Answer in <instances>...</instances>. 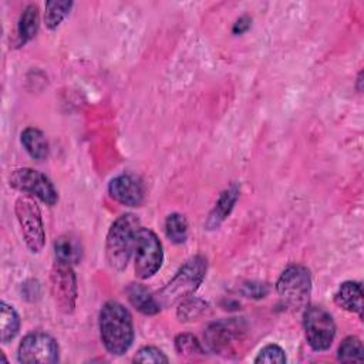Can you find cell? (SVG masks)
I'll list each match as a JSON object with an SVG mask.
<instances>
[{
    "label": "cell",
    "mask_w": 364,
    "mask_h": 364,
    "mask_svg": "<svg viewBox=\"0 0 364 364\" xmlns=\"http://www.w3.org/2000/svg\"><path fill=\"white\" fill-rule=\"evenodd\" d=\"M100 334L105 350L112 355L127 353L134 341L129 310L118 301H107L100 311Z\"/></svg>",
    "instance_id": "cell-1"
},
{
    "label": "cell",
    "mask_w": 364,
    "mask_h": 364,
    "mask_svg": "<svg viewBox=\"0 0 364 364\" xmlns=\"http://www.w3.org/2000/svg\"><path fill=\"white\" fill-rule=\"evenodd\" d=\"M206 269L208 263L202 255L188 259L175 273V276L155 294L161 309L171 307L191 297L203 282Z\"/></svg>",
    "instance_id": "cell-2"
},
{
    "label": "cell",
    "mask_w": 364,
    "mask_h": 364,
    "mask_svg": "<svg viewBox=\"0 0 364 364\" xmlns=\"http://www.w3.org/2000/svg\"><path fill=\"white\" fill-rule=\"evenodd\" d=\"M139 228V219L134 213H124L111 225L105 239V257L115 272H122L127 267L135 249Z\"/></svg>",
    "instance_id": "cell-3"
},
{
    "label": "cell",
    "mask_w": 364,
    "mask_h": 364,
    "mask_svg": "<svg viewBox=\"0 0 364 364\" xmlns=\"http://www.w3.org/2000/svg\"><path fill=\"white\" fill-rule=\"evenodd\" d=\"M276 291L284 306L293 310L306 307L311 293L310 272L301 264H290L277 279Z\"/></svg>",
    "instance_id": "cell-4"
},
{
    "label": "cell",
    "mask_w": 364,
    "mask_h": 364,
    "mask_svg": "<svg viewBox=\"0 0 364 364\" xmlns=\"http://www.w3.org/2000/svg\"><path fill=\"white\" fill-rule=\"evenodd\" d=\"M14 212L28 250L33 253L41 252L46 243V232L41 212L36 200L28 196L18 198L14 205Z\"/></svg>",
    "instance_id": "cell-5"
},
{
    "label": "cell",
    "mask_w": 364,
    "mask_h": 364,
    "mask_svg": "<svg viewBox=\"0 0 364 364\" xmlns=\"http://www.w3.org/2000/svg\"><path fill=\"white\" fill-rule=\"evenodd\" d=\"M303 327L309 346L314 351L330 348L336 336V324L331 314L321 306H306Z\"/></svg>",
    "instance_id": "cell-6"
},
{
    "label": "cell",
    "mask_w": 364,
    "mask_h": 364,
    "mask_svg": "<svg viewBox=\"0 0 364 364\" xmlns=\"http://www.w3.org/2000/svg\"><path fill=\"white\" fill-rule=\"evenodd\" d=\"M135 274L138 279L152 277L162 266L164 250L158 236L146 228H139L135 243Z\"/></svg>",
    "instance_id": "cell-7"
},
{
    "label": "cell",
    "mask_w": 364,
    "mask_h": 364,
    "mask_svg": "<svg viewBox=\"0 0 364 364\" xmlns=\"http://www.w3.org/2000/svg\"><path fill=\"white\" fill-rule=\"evenodd\" d=\"M50 290L57 309L64 314H71L78 296L77 277L71 264L54 262L50 273Z\"/></svg>",
    "instance_id": "cell-8"
},
{
    "label": "cell",
    "mask_w": 364,
    "mask_h": 364,
    "mask_svg": "<svg viewBox=\"0 0 364 364\" xmlns=\"http://www.w3.org/2000/svg\"><path fill=\"white\" fill-rule=\"evenodd\" d=\"M17 360L26 364H51L58 361V344L47 333L33 331L23 337L17 348Z\"/></svg>",
    "instance_id": "cell-9"
},
{
    "label": "cell",
    "mask_w": 364,
    "mask_h": 364,
    "mask_svg": "<svg viewBox=\"0 0 364 364\" xmlns=\"http://www.w3.org/2000/svg\"><path fill=\"white\" fill-rule=\"evenodd\" d=\"M9 183L14 189L38 198L48 206L55 205L58 200V193L53 182L44 173L33 168L14 169L9 178Z\"/></svg>",
    "instance_id": "cell-10"
},
{
    "label": "cell",
    "mask_w": 364,
    "mask_h": 364,
    "mask_svg": "<svg viewBox=\"0 0 364 364\" xmlns=\"http://www.w3.org/2000/svg\"><path fill=\"white\" fill-rule=\"evenodd\" d=\"M108 193L114 200L125 206H139L144 202L145 188L136 175L121 173L109 181Z\"/></svg>",
    "instance_id": "cell-11"
},
{
    "label": "cell",
    "mask_w": 364,
    "mask_h": 364,
    "mask_svg": "<svg viewBox=\"0 0 364 364\" xmlns=\"http://www.w3.org/2000/svg\"><path fill=\"white\" fill-rule=\"evenodd\" d=\"M236 330L237 328H235L232 323L230 324L225 321L213 323L208 327L205 333V341L212 351L226 353L233 346L235 337L239 336Z\"/></svg>",
    "instance_id": "cell-12"
},
{
    "label": "cell",
    "mask_w": 364,
    "mask_h": 364,
    "mask_svg": "<svg viewBox=\"0 0 364 364\" xmlns=\"http://www.w3.org/2000/svg\"><path fill=\"white\" fill-rule=\"evenodd\" d=\"M334 303L346 311L357 313L363 317V289L358 282H344L334 294Z\"/></svg>",
    "instance_id": "cell-13"
},
{
    "label": "cell",
    "mask_w": 364,
    "mask_h": 364,
    "mask_svg": "<svg viewBox=\"0 0 364 364\" xmlns=\"http://www.w3.org/2000/svg\"><path fill=\"white\" fill-rule=\"evenodd\" d=\"M237 199H239V188H237V185L233 183L220 193L218 202L215 203L213 209L210 210V213L206 219V223H205L206 228L216 229L229 216V213L232 212Z\"/></svg>",
    "instance_id": "cell-14"
},
{
    "label": "cell",
    "mask_w": 364,
    "mask_h": 364,
    "mask_svg": "<svg viewBox=\"0 0 364 364\" xmlns=\"http://www.w3.org/2000/svg\"><path fill=\"white\" fill-rule=\"evenodd\" d=\"M127 296L129 303L142 314H156L161 310V306L156 301L155 294H152L141 283H129L127 287Z\"/></svg>",
    "instance_id": "cell-15"
},
{
    "label": "cell",
    "mask_w": 364,
    "mask_h": 364,
    "mask_svg": "<svg viewBox=\"0 0 364 364\" xmlns=\"http://www.w3.org/2000/svg\"><path fill=\"white\" fill-rule=\"evenodd\" d=\"M38 7L36 4H28L20 14L17 24V47L24 46L33 40L38 31Z\"/></svg>",
    "instance_id": "cell-16"
},
{
    "label": "cell",
    "mask_w": 364,
    "mask_h": 364,
    "mask_svg": "<svg viewBox=\"0 0 364 364\" xmlns=\"http://www.w3.org/2000/svg\"><path fill=\"white\" fill-rule=\"evenodd\" d=\"M21 145L28 155L37 161H43L48 156V142L43 131L34 127H27L20 135Z\"/></svg>",
    "instance_id": "cell-17"
},
{
    "label": "cell",
    "mask_w": 364,
    "mask_h": 364,
    "mask_svg": "<svg viewBox=\"0 0 364 364\" xmlns=\"http://www.w3.org/2000/svg\"><path fill=\"white\" fill-rule=\"evenodd\" d=\"M54 255L55 260L75 264L82 257V246L80 240L71 235H61L54 242Z\"/></svg>",
    "instance_id": "cell-18"
},
{
    "label": "cell",
    "mask_w": 364,
    "mask_h": 364,
    "mask_svg": "<svg viewBox=\"0 0 364 364\" xmlns=\"http://www.w3.org/2000/svg\"><path fill=\"white\" fill-rule=\"evenodd\" d=\"M0 340L3 344L11 341L20 330V316L16 309L6 301L0 303Z\"/></svg>",
    "instance_id": "cell-19"
},
{
    "label": "cell",
    "mask_w": 364,
    "mask_h": 364,
    "mask_svg": "<svg viewBox=\"0 0 364 364\" xmlns=\"http://www.w3.org/2000/svg\"><path fill=\"white\" fill-rule=\"evenodd\" d=\"M73 7V1H46L44 21L48 30H55L61 21L67 17Z\"/></svg>",
    "instance_id": "cell-20"
},
{
    "label": "cell",
    "mask_w": 364,
    "mask_h": 364,
    "mask_svg": "<svg viewBox=\"0 0 364 364\" xmlns=\"http://www.w3.org/2000/svg\"><path fill=\"white\" fill-rule=\"evenodd\" d=\"M165 233L168 239L176 245L183 243L188 237V222L181 213H171L165 220Z\"/></svg>",
    "instance_id": "cell-21"
},
{
    "label": "cell",
    "mask_w": 364,
    "mask_h": 364,
    "mask_svg": "<svg viewBox=\"0 0 364 364\" xmlns=\"http://www.w3.org/2000/svg\"><path fill=\"white\" fill-rule=\"evenodd\" d=\"M363 343L355 336L346 337L337 351L338 361L343 363H353V361H363Z\"/></svg>",
    "instance_id": "cell-22"
},
{
    "label": "cell",
    "mask_w": 364,
    "mask_h": 364,
    "mask_svg": "<svg viewBox=\"0 0 364 364\" xmlns=\"http://www.w3.org/2000/svg\"><path fill=\"white\" fill-rule=\"evenodd\" d=\"M206 307H208V304L203 300L188 297L181 301V304L178 307V317L181 321L196 320L198 317H200L205 313Z\"/></svg>",
    "instance_id": "cell-23"
},
{
    "label": "cell",
    "mask_w": 364,
    "mask_h": 364,
    "mask_svg": "<svg viewBox=\"0 0 364 364\" xmlns=\"http://www.w3.org/2000/svg\"><path fill=\"white\" fill-rule=\"evenodd\" d=\"M175 348L179 355L193 357L196 354H203V348L198 338L189 333H181L175 338Z\"/></svg>",
    "instance_id": "cell-24"
},
{
    "label": "cell",
    "mask_w": 364,
    "mask_h": 364,
    "mask_svg": "<svg viewBox=\"0 0 364 364\" xmlns=\"http://www.w3.org/2000/svg\"><path fill=\"white\" fill-rule=\"evenodd\" d=\"M253 361L266 364H283L286 363V353L277 344H267L257 353Z\"/></svg>",
    "instance_id": "cell-25"
},
{
    "label": "cell",
    "mask_w": 364,
    "mask_h": 364,
    "mask_svg": "<svg viewBox=\"0 0 364 364\" xmlns=\"http://www.w3.org/2000/svg\"><path fill=\"white\" fill-rule=\"evenodd\" d=\"M169 358L162 353V350L154 347V346H145L136 351L134 355V363H168Z\"/></svg>",
    "instance_id": "cell-26"
},
{
    "label": "cell",
    "mask_w": 364,
    "mask_h": 364,
    "mask_svg": "<svg viewBox=\"0 0 364 364\" xmlns=\"http://www.w3.org/2000/svg\"><path fill=\"white\" fill-rule=\"evenodd\" d=\"M269 291V287L267 284L264 283H247L243 286V293L247 296V297H256V299H260V297H264Z\"/></svg>",
    "instance_id": "cell-27"
},
{
    "label": "cell",
    "mask_w": 364,
    "mask_h": 364,
    "mask_svg": "<svg viewBox=\"0 0 364 364\" xmlns=\"http://www.w3.org/2000/svg\"><path fill=\"white\" fill-rule=\"evenodd\" d=\"M250 23L252 20L247 16H242L236 20V23L233 24V34H243L250 28Z\"/></svg>",
    "instance_id": "cell-28"
}]
</instances>
